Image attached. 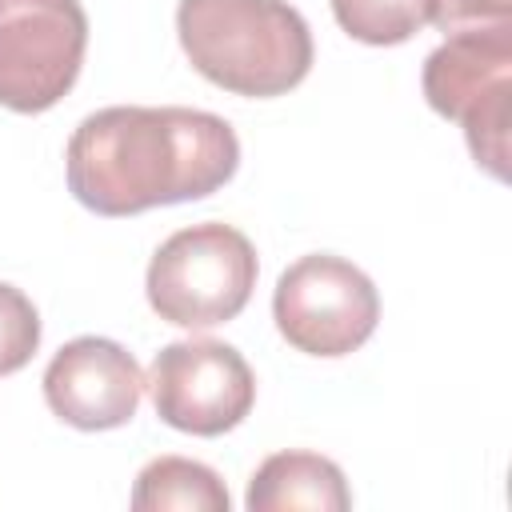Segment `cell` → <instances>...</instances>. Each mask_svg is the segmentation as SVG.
Segmentation results:
<instances>
[{
    "mask_svg": "<svg viewBox=\"0 0 512 512\" xmlns=\"http://www.w3.org/2000/svg\"><path fill=\"white\" fill-rule=\"evenodd\" d=\"M144 396V372L128 348L104 336L68 340L44 368V400L48 408L80 428L108 432L136 416Z\"/></svg>",
    "mask_w": 512,
    "mask_h": 512,
    "instance_id": "8",
    "label": "cell"
},
{
    "mask_svg": "<svg viewBox=\"0 0 512 512\" xmlns=\"http://www.w3.org/2000/svg\"><path fill=\"white\" fill-rule=\"evenodd\" d=\"M88 16L80 0H0V104L48 112L84 64Z\"/></svg>",
    "mask_w": 512,
    "mask_h": 512,
    "instance_id": "6",
    "label": "cell"
},
{
    "mask_svg": "<svg viewBox=\"0 0 512 512\" xmlns=\"http://www.w3.org/2000/svg\"><path fill=\"white\" fill-rule=\"evenodd\" d=\"M40 348V316L36 304L0 280V376L20 372Z\"/></svg>",
    "mask_w": 512,
    "mask_h": 512,
    "instance_id": "12",
    "label": "cell"
},
{
    "mask_svg": "<svg viewBox=\"0 0 512 512\" xmlns=\"http://www.w3.org/2000/svg\"><path fill=\"white\" fill-rule=\"evenodd\" d=\"M180 48L236 96H284L312 68V32L288 0H180Z\"/></svg>",
    "mask_w": 512,
    "mask_h": 512,
    "instance_id": "2",
    "label": "cell"
},
{
    "mask_svg": "<svg viewBox=\"0 0 512 512\" xmlns=\"http://www.w3.org/2000/svg\"><path fill=\"white\" fill-rule=\"evenodd\" d=\"M332 16L360 44H404L428 24V0H332Z\"/></svg>",
    "mask_w": 512,
    "mask_h": 512,
    "instance_id": "11",
    "label": "cell"
},
{
    "mask_svg": "<svg viewBox=\"0 0 512 512\" xmlns=\"http://www.w3.org/2000/svg\"><path fill=\"white\" fill-rule=\"evenodd\" d=\"M152 388L156 416L192 436L232 432L256 404V376L248 360L224 340H176L164 344L144 380Z\"/></svg>",
    "mask_w": 512,
    "mask_h": 512,
    "instance_id": "7",
    "label": "cell"
},
{
    "mask_svg": "<svg viewBox=\"0 0 512 512\" xmlns=\"http://www.w3.org/2000/svg\"><path fill=\"white\" fill-rule=\"evenodd\" d=\"M248 512H344L352 508V492L344 472L316 452H276L268 456L248 484Z\"/></svg>",
    "mask_w": 512,
    "mask_h": 512,
    "instance_id": "9",
    "label": "cell"
},
{
    "mask_svg": "<svg viewBox=\"0 0 512 512\" xmlns=\"http://www.w3.org/2000/svg\"><path fill=\"white\" fill-rule=\"evenodd\" d=\"M228 488L220 476L184 456H156L140 468L132 488L136 512H228Z\"/></svg>",
    "mask_w": 512,
    "mask_h": 512,
    "instance_id": "10",
    "label": "cell"
},
{
    "mask_svg": "<svg viewBox=\"0 0 512 512\" xmlns=\"http://www.w3.org/2000/svg\"><path fill=\"white\" fill-rule=\"evenodd\" d=\"M240 140L200 108L112 104L84 116L68 140V192L96 216H136L212 196L232 180Z\"/></svg>",
    "mask_w": 512,
    "mask_h": 512,
    "instance_id": "1",
    "label": "cell"
},
{
    "mask_svg": "<svg viewBox=\"0 0 512 512\" xmlns=\"http://www.w3.org/2000/svg\"><path fill=\"white\" fill-rule=\"evenodd\" d=\"M256 248L232 224H192L172 232L148 264V304L176 328H212L248 304L256 288Z\"/></svg>",
    "mask_w": 512,
    "mask_h": 512,
    "instance_id": "4",
    "label": "cell"
},
{
    "mask_svg": "<svg viewBox=\"0 0 512 512\" xmlns=\"http://www.w3.org/2000/svg\"><path fill=\"white\" fill-rule=\"evenodd\" d=\"M424 96L432 112L464 128L472 160L504 180L512 116V24L448 32L444 44L424 60Z\"/></svg>",
    "mask_w": 512,
    "mask_h": 512,
    "instance_id": "3",
    "label": "cell"
},
{
    "mask_svg": "<svg viewBox=\"0 0 512 512\" xmlns=\"http://www.w3.org/2000/svg\"><path fill=\"white\" fill-rule=\"evenodd\" d=\"M272 320L296 352L348 356L376 332L380 296L352 260L312 252L280 272Z\"/></svg>",
    "mask_w": 512,
    "mask_h": 512,
    "instance_id": "5",
    "label": "cell"
},
{
    "mask_svg": "<svg viewBox=\"0 0 512 512\" xmlns=\"http://www.w3.org/2000/svg\"><path fill=\"white\" fill-rule=\"evenodd\" d=\"M428 24H436L444 36L464 28L512 24V0H428Z\"/></svg>",
    "mask_w": 512,
    "mask_h": 512,
    "instance_id": "13",
    "label": "cell"
}]
</instances>
